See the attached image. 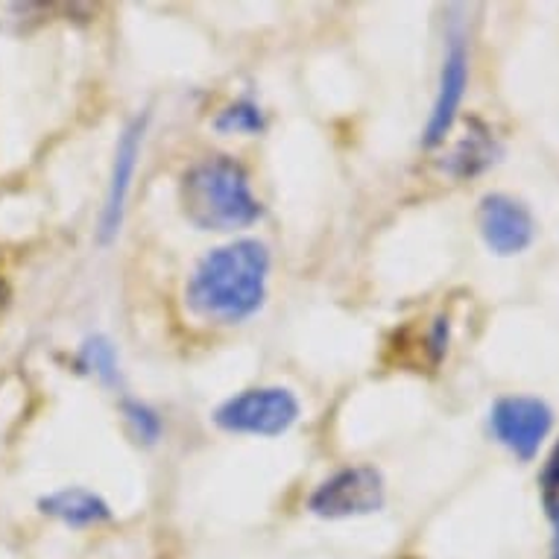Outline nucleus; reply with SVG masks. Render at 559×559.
<instances>
[{"label": "nucleus", "instance_id": "2eb2a0df", "mask_svg": "<svg viewBox=\"0 0 559 559\" xmlns=\"http://www.w3.org/2000/svg\"><path fill=\"white\" fill-rule=\"evenodd\" d=\"M3 296H7V287H3V282H0V308H3Z\"/></svg>", "mask_w": 559, "mask_h": 559}, {"label": "nucleus", "instance_id": "0eeeda50", "mask_svg": "<svg viewBox=\"0 0 559 559\" xmlns=\"http://www.w3.org/2000/svg\"><path fill=\"white\" fill-rule=\"evenodd\" d=\"M468 88V50L463 36L449 38V50H445V59H442L440 71V88H437V100H433L431 118L425 123L423 147H437L445 141L454 123H457L460 106H463V97H466Z\"/></svg>", "mask_w": 559, "mask_h": 559}, {"label": "nucleus", "instance_id": "f03ea898", "mask_svg": "<svg viewBox=\"0 0 559 559\" xmlns=\"http://www.w3.org/2000/svg\"><path fill=\"white\" fill-rule=\"evenodd\" d=\"M182 212L202 231L247 229L261 217L247 170L229 156L202 158L182 176Z\"/></svg>", "mask_w": 559, "mask_h": 559}, {"label": "nucleus", "instance_id": "f257e3e1", "mask_svg": "<svg viewBox=\"0 0 559 559\" xmlns=\"http://www.w3.org/2000/svg\"><path fill=\"white\" fill-rule=\"evenodd\" d=\"M270 252L258 240L212 249L188 282V305L205 320L240 322L264 305Z\"/></svg>", "mask_w": 559, "mask_h": 559}, {"label": "nucleus", "instance_id": "f8f14e48", "mask_svg": "<svg viewBox=\"0 0 559 559\" xmlns=\"http://www.w3.org/2000/svg\"><path fill=\"white\" fill-rule=\"evenodd\" d=\"M214 127L221 132H261L264 129V115H261L255 103L240 100L229 109H223L214 120Z\"/></svg>", "mask_w": 559, "mask_h": 559}, {"label": "nucleus", "instance_id": "9b49d317", "mask_svg": "<svg viewBox=\"0 0 559 559\" xmlns=\"http://www.w3.org/2000/svg\"><path fill=\"white\" fill-rule=\"evenodd\" d=\"M83 364L92 369L94 376L115 384L118 381V352L106 337H88L83 346Z\"/></svg>", "mask_w": 559, "mask_h": 559}, {"label": "nucleus", "instance_id": "7ed1b4c3", "mask_svg": "<svg viewBox=\"0 0 559 559\" xmlns=\"http://www.w3.org/2000/svg\"><path fill=\"white\" fill-rule=\"evenodd\" d=\"M299 419V399L285 386H255L231 395L214 411V423L229 433L278 437Z\"/></svg>", "mask_w": 559, "mask_h": 559}, {"label": "nucleus", "instance_id": "1a4fd4ad", "mask_svg": "<svg viewBox=\"0 0 559 559\" xmlns=\"http://www.w3.org/2000/svg\"><path fill=\"white\" fill-rule=\"evenodd\" d=\"M38 507H41V513L53 515V519H59L68 527H92V524L109 522L111 519L109 504L100 496L88 492V489H80V486L59 489L53 496L41 498Z\"/></svg>", "mask_w": 559, "mask_h": 559}, {"label": "nucleus", "instance_id": "20e7f679", "mask_svg": "<svg viewBox=\"0 0 559 559\" xmlns=\"http://www.w3.org/2000/svg\"><path fill=\"white\" fill-rule=\"evenodd\" d=\"M489 428L507 451L531 463L554 431V411L536 395H504L489 411Z\"/></svg>", "mask_w": 559, "mask_h": 559}, {"label": "nucleus", "instance_id": "ddd939ff", "mask_svg": "<svg viewBox=\"0 0 559 559\" xmlns=\"http://www.w3.org/2000/svg\"><path fill=\"white\" fill-rule=\"evenodd\" d=\"M123 413H127V419L129 425H132V431H135L138 440L150 442V445L158 440V433H162V419L150 411L147 404L123 402Z\"/></svg>", "mask_w": 559, "mask_h": 559}, {"label": "nucleus", "instance_id": "6e6552de", "mask_svg": "<svg viewBox=\"0 0 559 559\" xmlns=\"http://www.w3.org/2000/svg\"><path fill=\"white\" fill-rule=\"evenodd\" d=\"M144 132H147V115H141L129 123L118 138V150H115V165H111L109 193H106V205H103L100 217V240L109 243L123 226V214H127L129 191H132V179H135L138 158L144 147Z\"/></svg>", "mask_w": 559, "mask_h": 559}, {"label": "nucleus", "instance_id": "423d86ee", "mask_svg": "<svg viewBox=\"0 0 559 559\" xmlns=\"http://www.w3.org/2000/svg\"><path fill=\"white\" fill-rule=\"evenodd\" d=\"M480 238L496 255H519L536 238V221L524 202L507 193H486L477 209Z\"/></svg>", "mask_w": 559, "mask_h": 559}, {"label": "nucleus", "instance_id": "9d476101", "mask_svg": "<svg viewBox=\"0 0 559 559\" xmlns=\"http://www.w3.org/2000/svg\"><path fill=\"white\" fill-rule=\"evenodd\" d=\"M496 141L489 138L484 127H477V132H468L457 144V150L451 153L449 170L454 176H475L496 162Z\"/></svg>", "mask_w": 559, "mask_h": 559}, {"label": "nucleus", "instance_id": "dca6fc26", "mask_svg": "<svg viewBox=\"0 0 559 559\" xmlns=\"http://www.w3.org/2000/svg\"><path fill=\"white\" fill-rule=\"evenodd\" d=\"M554 559H559V539H557V545H554Z\"/></svg>", "mask_w": 559, "mask_h": 559}, {"label": "nucleus", "instance_id": "4468645a", "mask_svg": "<svg viewBox=\"0 0 559 559\" xmlns=\"http://www.w3.org/2000/svg\"><path fill=\"white\" fill-rule=\"evenodd\" d=\"M542 504H545V510L559 504V445L554 449V454L545 463V472H542Z\"/></svg>", "mask_w": 559, "mask_h": 559}, {"label": "nucleus", "instance_id": "39448f33", "mask_svg": "<svg viewBox=\"0 0 559 559\" xmlns=\"http://www.w3.org/2000/svg\"><path fill=\"white\" fill-rule=\"evenodd\" d=\"M384 477L378 468L348 466L317 486L308 507L322 519H352L378 513L384 507Z\"/></svg>", "mask_w": 559, "mask_h": 559}]
</instances>
